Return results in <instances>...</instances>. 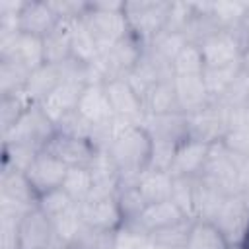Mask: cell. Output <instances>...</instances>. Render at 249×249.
<instances>
[{
    "instance_id": "6da1fadb",
    "label": "cell",
    "mask_w": 249,
    "mask_h": 249,
    "mask_svg": "<svg viewBox=\"0 0 249 249\" xmlns=\"http://www.w3.org/2000/svg\"><path fill=\"white\" fill-rule=\"evenodd\" d=\"M107 154L119 169V187L134 185L140 173L150 165L152 136L144 124H126L119 121V126L107 146Z\"/></svg>"
},
{
    "instance_id": "7a4b0ae2",
    "label": "cell",
    "mask_w": 249,
    "mask_h": 249,
    "mask_svg": "<svg viewBox=\"0 0 249 249\" xmlns=\"http://www.w3.org/2000/svg\"><path fill=\"white\" fill-rule=\"evenodd\" d=\"M82 23L95 37L101 51L113 47L130 33L124 18V0L88 2L86 14L82 16Z\"/></svg>"
},
{
    "instance_id": "3957f363",
    "label": "cell",
    "mask_w": 249,
    "mask_h": 249,
    "mask_svg": "<svg viewBox=\"0 0 249 249\" xmlns=\"http://www.w3.org/2000/svg\"><path fill=\"white\" fill-rule=\"evenodd\" d=\"M56 132V124L53 119L43 111L41 105L33 103L19 119L18 123L2 134V144H21L35 150H45L47 142Z\"/></svg>"
},
{
    "instance_id": "277c9868",
    "label": "cell",
    "mask_w": 249,
    "mask_h": 249,
    "mask_svg": "<svg viewBox=\"0 0 249 249\" xmlns=\"http://www.w3.org/2000/svg\"><path fill=\"white\" fill-rule=\"evenodd\" d=\"M169 2L161 0H124V18L130 33L148 45L165 29Z\"/></svg>"
},
{
    "instance_id": "5b68a950",
    "label": "cell",
    "mask_w": 249,
    "mask_h": 249,
    "mask_svg": "<svg viewBox=\"0 0 249 249\" xmlns=\"http://www.w3.org/2000/svg\"><path fill=\"white\" fill-rule=\"evenodd\" d=\"M37 193L27 181L25 173L2 169L0 173V214L23 218L31 208L37 206Z\"/></svg>"
},
{
    "instance_id": "8992f818",
    "label": "cell",
    "mask_w": 249,
    "mask_h": 249,
    "mask_svg": "<svg viewBox=\"0 0 249 249\" xmlns=\"http://www.w3.org/2000/svg\"><path fill=\"white\" fill-rule=\"evenodd\" d=\"M204 68H220V66H231L241 62V53L245 47V41L241 33L235 29H222L202 41L200 45Z\"/></svg>"
},
{
    "instance_id": "52a82bcc",
    "label": "cell",
    "mask_w": 249,
    "mask_h": 249,
    "mask_svg": "<svg viewBox=\"0 0 249 249\" xmlns=\"http://www.w3.org/2000/svg\"><path fill=\"white\" fill-rule=\"evenodd\" d=\"M210 224H214L228 245H243L249 237V208L239 195H231L224 200Z\"/></svg>"
},
{
    "instance_id": "ba28073f",
    "label": "cell",
    "mask_w": 249,
    "mask_h": 249,
    "mask_svg": "<svg viewBox=\"0 0 249 249\" xmlns=\"http://www.w3.org/2000/svg\"><path fill=\"white\" fill-rule=\"evenodd\" d=\"M0 60H12L29 72L45 64L43 39L21 31L0 35Z\"/></svg>"
},
{
    "instance_id": "9c48e42d",
    "label": "cell",
    "mask_w": 249,
    "mask_h": 249,
    "mask_svg": "<svg viewBox=\"0 0 249 249\" xmlns=\"http://www.w3.org/2000/svg\"><path fill=\"white\" fill-rule=\"evenodd\" d=\"M45 152H49L68 167H89L99 150L88 138H80L56 130L53 138L47 142Z\"/></svg>"
},
{
    "instance_id": "30bf717a",
    "label": "cell",
    "mask_w": 249,
    "mask_h": 249,
    "mask_svg": "<svg viewBox=\"0 0 249 249\" xmlns=\"http://www.w3.org/2000/svg\"><path fill=\"white\" fill-rule=\"evenodd\" d=\"M105 91L113 109V115L117 121L126 124H142L146 113L140 95L132 89V86L126 82V78L109 80L105 84Z\"/></svg>"
},
{
    "instance_id": "8fae6325",
    "label": "cell",
    "mask_w": 249,
    "mask_h": 249,
    "mask_svg": "<svg viewBox=\"0 0 249 249\" xmlns=\"http://www.w3.org/2000/svg\"><path fill=\"white\" fill-rule=\"evenodd\" d=\"M187 126H189V138L204 142V144H216L222 142V138L228 132V115L226 109L218 103H212L196 113L187 115Z\"/></svg>"
},
{
    "instance_id": "7c38bea8",
    "label": "cell",
    "mask_w": 249,
    "mask_h": 249,
    "mask_svg": "<svg viewBox=\"0 0 249 249\" xmlns=\"http://www.w3.org/2000/svg\"><path fill=\"white\" fill-rule=\"evenodd\" d=\"M19 249H47L56 243V233L51 218L39 208H31L18 224Z\"/></svg>"
},
{
    "instance_id": "4fadbf2b",
    "label": "cell",
    "mask_w": 249,
    "mask_h": 249,
    "mask_svg": "<svg viewBox=\"0 0 249 249\" xmlns=\"http://www.w3.org/2000/svg\"><path fill=\"white\" fill-rule=\"evenodd\" d=\"M66 171H68V165H64L60 160H56L49 152L41 150L33 160V163L29 165V169L25 171V177L31 183L37 196H41L49 191L60 189L66 177Z\"/></svg>"
},
{
    "instance_id": "5bb4252c",
    "label": "cell",
    "mask_w": 249,
    "mask_h": 249,
    "mask_svg": "<svg viewBox=\"0 0 249 249\" xmlns=\"http://www.w3.org/2000/svg\"><path fill=\"white\" fill-rule=\"evenodd\" d=\"M80 216L84 226L105 230V231H119L124 226L121 208L115 196H97L88 198L80 204Z\"/></svg>"
},
{
    "instance_id": "9a60e30c",
    "label": "cell",
    "mask_w": 249,
    "mask_h": 249,
    "mask_svg": "<svg viewBox=\"0 0 249 249\" xmlns=\"http://www.w3.org/2000/svg\"><path fill=\"white\" fill-rule=\"evenodd\" d=\"M60 18L54 14L49 0H23L19 10V31L35 37H47L56 25Z\"/></svg>"
},
{
    "instance_id": "2e32d148",
    "label": "cell",
    "mask_w": 249,
    "mask_h": 249,
    "mask_svg": "<svg viewBox=\"0 0 249 249\" xmlns=\"http://www.w3.org/2000/svg\"><path fill=\"white\" fill-rule=\"evenodd\" d=\"M212 144H204L193 138H187L177 146L173 163L169 173L173 177H187V179H198L204 171V165L208 161Z\"/></svg>"
},
{
    "instance_id": "e0dca14e",
    "label": "cell",
    "mask_w": 249,
    "mask_h": 249,
    "mask_svg": "<svg viewBox=\"0 0 249 249\" xmlns=\"http://www.w3.org/2000/svg\"><path fill=\"white\" fill-rule=\"evenodd\" d=\"M76 111L95 128H103L115 123V115L105 91V84H88L82 91Z\"/></svg>"
},
{
    "instance_id": "ac0fdd59",
    "label": "cell",
    "mask_w": 249,
    "mask_h": 249,
    "mask_svg": "<svg viewBox=\"0 0 249 249\" xmlns=\"http://www.w3.org/2000/svg\"><path fill=\"white\" fill-rule=\"evenodd\" d=\"M189 218L179 210V206L173 202V200H163V202H154V204H148L144 208V212L140 214V218L134 222V224H128L132 228H136L138 231L150 235L154 231H160V230H165V228H171L175 224H181V222H187Z\"/></svg>"
},
{
    "instance_id": "d6986e66",
    "label": "cell",
    "mask_w": 249,
    "mask_h": 249,
    "mask_svg": "<svg viewBox=\"0 0 249 249\" xmlns=\"http://www.w3.org/2000/svg\"><path fill=\"white\" fill-rule=\"evenodd\" d=\"M86 84L82 82H74V80H62L54 89L53 93L43 101L39 103L43 107V111L53 119V123L56 124L58 121H62L66 115L74 113L78 109V101L82 97V91H84Z\"/></svg>"
},
{
    "instance_id": "ffe728a7",
    "label": "cell",
    "mask_w": 249,
    "mask_h": 249,
    "mask_svg": "<svg viewBox=\"0 0 249 249\" xmlns=\"http://www.w3.org/2000/svg\"><path fill=\"white\" fill-rule=\"evenodd\" d=\"M173 86L179 101V109L185 115L196 113L208 105H212V99L208 95V89L204 86L202 74L193 76H173Z\"/></svg>"
},
{
    "instance_id": "44dd1931",
    "label": "cell",
    "mask_w": 249,
    "mask_h": 249,
    "mask_svg": "<svg viewBox=\"0 0 249 249\" xmlns=\"http://www.w3.org/2000/svg\"><path fill=\"white\" fill-rule=\"evenodd\" d=\"M142 124L150 132L154 140H167L181 144L189 138V126H187V115L177 111V113H167V115H154V117H144Z\"/></svg>"
},
{
    "instance_id": "7402d4cb",
    "label": "cell",
    "mask_w": 249,
    "mask_h": 249,
    "mask_svg": "<svg viewBox=\"0 0 249 249\" xmlns=\"http://www.w3.org/2000/svg\"><path fill=\"white\" fill-rule=\"evenodd\" d=\"M62 82V72H60V66L58 64H49L45 62L43 66L31 70L29 78H27V84L23 88V93L27 95V99L31 103H43L51 93L53 89Z\"/></svg>"
},
{
    "instance_id": "603a6c76",
    "label": "cell",
    "mask_w": 249,
    "mask_h": 249,
    "mask_svg": "<svg viewBox=\"0 0 249 249\" xmlns=\"http://www.w3.org/2000/svg\"><path fill=\"white\" fill-rule=\"evenodd\" d=\"M142 105H144L146 117L167 115V113L181 111L179 109V101H177V93H175V86H173V78L160 80L158 84H154L142 95Z\"/></svg>"
},
{
    "instance_id": "cb8c5ba5",
    "label": "cell",
    "mask_w": 249,
    "mask_h": 249,
    "mask_svg": "<svg viewBox=\"0 0 249 249\" xmlns=\"http://www.w3.org/2000/svg\"><path fill=\"white\" fill-rule=\"evenodd\" d=\"M138 191L146 198L148 204L163 202L171 198L173 189V175L169 171H158V169H144L136 181Z\"/></svg>"
},
{
    "instance_id": "d4e9b609",
    "label": "cell",
    "mask_w": 249,
    "mask_h": 249,
    "mask_svg": "<svg viewBox=\"0 0 249 249\" xmlns=\"http://www.w3.org/2000/svg\"><path fill=\"white\" fill-rule=\"evenodd\" d=\"M76 21H60L47 37H43L45 47V62L49 64H62L70 58V39L72 27Z\"/></svg>"
},
{
    "instance_id": "484cf974",
    "label": "cell",
    "mask_w": 249,
    "mask_h": 249,
    "mask_svg": "<svg viewBox=\"0 0 249 249\" xmlns=\"http://www.w3.org/2000/svg\"><path fill=\"white\" fill-rule=\"evenodd\" d=\"M99 54H101V47L97 45L95 37L82 23V19L76 21L72 27V39H70V58L84 64H91L99 58Z\"/></svg>"
},
{
    "instance_id": "4316f807",
    "label": "cell",
    "mask_w": 249,
    "mask_h": 249,
    "mask_svg": "<svg viewBox=\"0 0 249 249\" xmlns=\"http://www.w3.org/2000/svg\"><path fill=\"white\" fill-rule=\"evenodd\" d=\"M228 243L222 237V233L214 228L210 222L195 220L191 224L185 249H226Z\"/></svg>"
},
{
    "instance_id": "83f0119b",
    "label": "cell",
    "mask_w": 249,
    "mask_h": 249,
    "mask_svg": "<svg viewBox=\"0 0 249 249\" xmlns=\"http://www.w3.org/2000/svg\"><path fill=\"white\" fill-rule=\"evenodd\" d=\"M239 72H241V62L231 64V66H220V68H204L202 80H204V86L208 89L212 103H216L226 93V89L233 84Z\"/></svg>"
},
{
    "instance_id": "f1b7e54d",
    "label": "cell",
    "mask_w": 249,
    "mask_h": 249,
    "mask_svg": "<svg viewBox=\"0 0 249 249\" xmlns=\"http://www.w3.org/2000/svg\"><path fill=\"white\" fill-rule=\"evenodd\" d=\"M62 191L78 204L86 202L93 191V177L89 167H68L62 181Z\"/></svg>"
},
{
    "instance_id": "f546056e",
    "label": "cell",
    "mask_w": 249,
    "mask_h": 249,
    "mask_svg": "<svg viewBox=\"0 0 249 249\" xmlns=\"http://www.w3.org/2000/svg\"><path fill=\"white\" fill-rule=\"evenodd\" d=\"M115 198H117V204L121 208L124 226L134 224L140 218V214L144 212V208L148 206V202L142 196V193L138 191L136 183L134 185H121L117 195H115Z\"/></svg>"
},
{
    "instance_id": "4dcf8cb0",
    "label": "cell",
    "mask_w": 249,
    "mask_h": 249,
    "mask_svg": "<svg viewBox=\"0 0 249 249\" xmlns=\"http://www.w3.org/2000/svg\"><path fill=\"white\" fill-rule=\"evenodd\" d=\"M187 43H189V41H187L185 33L163 29L161 33H158V35L146 45V49H148L152 54H156L158 58H161V60H165V62L171 64V60L175 58V54H177Z\"/></svg>"
},
{
    "instance_id": "1f68e13d",
    "label": "cell",
    "mask_w": 249,
    "mask_h": 249,
    "mask_svg": "<svg viewBox=\"0 0 249 249\" xmlns=\"http://www.w3.org/2000/svg\"><path fill=\"white\" fill-rule=\"evenodd\" d=\"M117 231H105L82 226L76 237L66 245L68 249H115Z\"/></svg>"
},
{
    "instance_id": "d6a6232c",
    "label": "cell",
    "mask_w": 249,
    "mask_h": 249,
    "mask_svg": "<svg viewBox=\"0 0 249 249\" xmlns=\"http://www.w3.org/2000/svg\"><path fill=\"white\" fill-rule=\"evenodd\" d=\"M173 76H193L204 72V58L202 51L196 43H187L171 60Z\"/></svg>"
},
{
    "instance_id": "836d02e7",
    "label": "cell",
    "mask_w": 249,
    "mask_h": 249,
    "mask_svg": "<svg viewBox=\"0 0 249 249\" xmlns=\"http://www.w3.org/2000/svg\"><path fill=\"white\" fill-rule=\"evenodd\" d=\"M31 105L33 103L27 99L23 91L0 95V132L4 134L6 130H10Z\"/></svg>"
},
{
    "instance_id": "e575fe53",
    "label": "cell",
    "mask_w": 249,
    "mask_h": 249,
    "mask_svg": "<svg viewBox=\"0 0 249 249\" xmlns=\"http://www.w3.org/2000/svg\"><path fill=\"white\" fill-rule=\"evenodd\" d=\"M247 6H249V2H237V0L210 2V14L222 29H235V27H239Z\"/></svg>"
},
{
    "instance_id": "d590c367",
    "label": "cell",
    "mask_w": 249,
    "mask_h": 249,
    "mask_svg": "<svg viewBox=\"0 0 249 249\" xmlns=\"http://www.w3.org/2000/svg\"><path fill=\"white\" fill-rule=\"evenodd\" d=\"M29 74H31V72H29L27 68L19 66L18 62L0 60V95L23 91Z\"/></svg>"
},
{
    "instance_id": "8d00e7d4",
    "label": "cell",
    "mask_w": 249,
    "mask_h": 249,
    "mask_svg": "<svg viewBox=\"0 0 249 249\" xmlns=\"http://www.w3.org/2000/svg\"><path fill=\"white\" fill-rule=\"evenodd\" d=\"M39 150L21 146V144H4L2 150V169H12V171H21L25 173L33 160L37 158Z\"/></svg>"
},
{
    "instance_id": "74e56055",
    "label": "cell",
    "mask_w": 249,
    "mask_h": 249,
    "mask_svg": "<svg viewBox=\"0 0 249 249\" xmlns=\"http://www.w3.org/2000/svg\"><path fill=\"white\" fill-rule=\"evenodd\" d=\"M195 187H196V179L173 177V189L169 200H173L189 220H195Z\"/></svg>"
},
{
    "instance_id": "f35d334b",
    "label": "cell",
    "mask_w": 249,
    "mask_h": 249,
    "mask_svg": "<svg viewBox=\"0 0 249 249\" xmlns=\"http://www.w3.org/2000/svg\"><path fill=\"white\" fill-rule=\"evenodd\" d=\"M76 204H78V202H74V200L62 191V187L41 195L39 200H37V206H39L51 220H54V218H58L60 214L68 212V210H70L72 206H76Z\"/></svg>"
},
{
    "instance_id": "ab89813d",
    "label": "cell",
    "mask_w": 249,
    "mask_h": 249,
    "mask_svg": "<svg viewBox=\"0 0 249 249\" xmlns=\"http://www.w3.org/2000/svg\"><path fill=\"white\" fill-rule=\"evenodd\" d=\"M195 220H187V222L175 224L171 228L154 231V233L148 235V239L154 241V243H158V245H165V247H173V249H185L187 235H189V230H191V224Z\"/></svg>"
},
{
    "instance_id": "60d3db41",
    "label": "cell",
    "mask_w": 249,
    "mask_h": 249,
    "mask_svg": "<svg viewBox=\"0 0 249 249\" xmlns=\"http://www.w3.org/2000/svg\"><path fill=\"white\" fill-rule=\"evenodd\" d=\"M224 109H233V107H243L249 105V76L241 70L239 76L233 80V84L226 89V93L216 101Z\"/></svg>"
},
{
    "instance_id": "b9f144b4",
    "label": "cell",
    "mask_w": 249,
    "mask_h": 249,
    "mask_svg": "<svg viewBox=\"0 0 249 249\" xmlns=\"http://www.w3.org/2000/svg\"><path fill=\"white\" fill-rule=\"evenodd\" d=\"M195 16V2H169L165 29L185 33Z\"/></svg>"
},
{
    "instance_id": "7bdbcfd3",
    "label": "cell",
    "mask_w": 249,
    "mask_h": 249,
    "mask_svg": "<svg viewBox=\"0 0 249 249\" xmlns=\"http://www.w3.org/2000/svg\"><path fill=\"white\" fill-rule=\"evenodd\" d=\"M175 142H167V140H154L152 138V156H150V165L148 169H158V171H169L175 152H177Z\"/></svg>"
},
{
    "instance_id": "ee69618b",
    "label": "cell",
    "mask_w": 249,
    "mask_h": 249,
    "mask_svg": "<svg viewBox=\"0 0 249 249\" xmlns=\"http://www.w3.org/2000/svg\"><path fill=\"white\" fill-rule=\"evenodd\" d=\"M222 144L239 158L249 156V126L247 128H230L222 138Z\"/></svg>"
},
{
    "instance_id": "f6af8a7d",
    "label": "cell",
    "mask_w": 249,
    "mask_h": 249,
    "mask_svg": "<svg viewBox=\"0 0 249 249\" xmlns=\"http://www.w3.org/2000/svg\"><path fill=\"white\" fill-rule=\"evenodd\" d=\"M18 224L19 218L0 214V249H19Z\"/></svg>"
},
{
    "instance_id": "bcb514c9",
    "label": "cell",
    "mask_w": 249,
    "mask_h": 249,
    "mask_svg": "<svg viewBox=\"0 0 249 249\" xmlns=\"http://www.w3.org/2000/svg\"><path fill=\"white\" fill-rule=\"evenodd\" d=\"M237 31L241 33V37H243V41H245V45H247V43H249V6H247V10H245V14H243V19H241Z\"/></svg>"
},
{
    "instance_id": "7dc6e473",
    "label": "cell",
    "mask_w": 249,
    "mask_h": 249,
    "mask_svg": "<svg viewBox=\"0 0 249 249\" xmlns=\"http://www.w3.org/2000/svg\"><path fill=\"white\" fill-rule=\"evenodd\" d=\"M241 70L249 76V43L243 47V53H241Z\"/></svg>"
},
{
    "instance_id": "c3c4849f",
    "label": "cell",
    "mask_w": 249,
    "mask_h": 249,
    "mask_svg": "<svg viewBox=\"0 0 249 249\" xmlns=\"http://www.w3.org/2000/svg\"><path fill=\"white\" fill-rule=\"evenodd\" d=\"M239 196H241V200L245 202V206L249 208V179L245 181V185L241 187V191H239Z\"/></svg>"
},
{
    "instance_id": "681fc988",
    "label": "cell",
    "mask_w": 249,
    "mask_h": 249,
    "mask_svg": "<svg viewBox=\"0 0 249 249\" xmlns=\"http://www.w3.org/2000/svg\"><path fill=\"white\" fill-rule=\"evenodd\" d=\"M226 249H243V245H228Z\"/></svg>"
},
{
    "instance_id": "f907efd6",
    "label": "cell",
    "mask_w": 249,
    "mask_h": 249,
    "mask_svg": "<svg viewBox=\"0 0 249 249\" xmlns=\"http://www.w3.org/2000/svg\"><path fill=\"white\" fill-rule=\"evenodd\" d=\"M243 249H249V237L245 239V243H243Z\"/></svg>"
}]
</instances>
